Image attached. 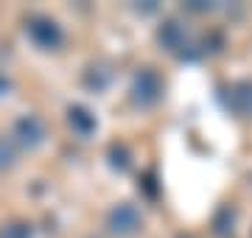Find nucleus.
Instances as JSON below:
<instances>
[{
	"instance_id": "6e6552de",
	"label": "nucleus",
	"mask_w": 252,
	"mask_h": 238,
	"mask_svg": "<svg viewBox=\"0 0 252 238\" xmlns=\"http://www.w3.org/2000/svg\"><path fill=\"white\" fill-rule=\"evenodd\" d=\"M11 163H14V146H11V140L0 138V171L9 168Z\"/></svg>"
},
{
	"instance_id": "0eeeda50",
	"label": "nucleus",
	"mask_w": 252,
	"mask_h": 238,
	"mask_svg": "<svg viewBox=\"0 0 252 238\" xmlns=\"http://www.w3.org/2000/svg\"><path fill=\"white\" fill-rule=\"evenodd\" d=\"M67 120H70L73 132H79L81 138H87L93 129H95V118H93L90 112L84 110V107H70V112H67Z\"/></svg>"
},
{
	"instance_id": "f257e3e1",
	"label": "nucleus",
	"mask_w": 252,
	"mask_h": 238,
	"mask_svg": "<svg viewBox=\"0 0 252 238\" xmlns=\"http://www.w3.org/2000/svg\"><path fill=\"white\" fill-rule=\"evenodd\" d=\"M132 101H135L137 107H152L154 101L162 95V79L154 70H149V67H143L140 73H135V79H132Z\"/></svg>"
},
{
	"instance_id": "7ed1b4c3",
	"label": "nucleus",
	"mask_w": 252,
	"mask_h": 238,
	"mask_svg": "<svg viewBox=\"0 0 252 238\" xmlns=\"http://www.w3.org/2000/svg\"><path fill=\"white\" fill-rule=\"evenodd\" d=\"M140 224H143L140 210H137L135 205H129V202L112 208V213H109V230L115 236H135L137 230H140Z\"/></svg>"
},
{
	"instance_id": "423d86ee",
	"label": "nucleus",
	"mask_w": 252,
	"mask_h": 238,
	"mask_svg": "<svg viewBox=\"0 0 252 238\" xmlns=\"http://www.w3.org/2000/svg\"><path fill=\"white\" fill-rule=\"evenodd\" d=\"M157 39H160L168 51H180V48H185V28H182L177 20H168V23H162L160 26Z\"/></svg>"
},
{
	"instance_id": "1a4fd4ad",
	"label": "nucleus",
	"mask_w": 252,
	"mask_h": 238,
	"mask_svg": "<svg viewBox=\"0 0 252 238\" xmlns=\"http://www.w3.org/2000/svg\"><path fill=\"white\" fill-rule=\"evenodd\" d=\"M0 238H31V230L26 224H9L0 230Z\"/></svg>"
},
{
	"instance_id": "f03ea898",
	"label": "nucleus",
	"mask_w": 252,
	"mask_h": 238,
	"mask_svg": "<svg viewBox=\"0 0 252 238\" xmlns=\"http://www.w3.org/2000/svg\"><path fill=\"white\" fill-rule=\"evenodd\" d=\"M26 31H28V37H31V42L45 48V51H51V48H56L62 42V28L56 26L51 17H31Z\"/></svg>"
},
{
	"instance_id": "9d476101",
	"label": "nucleus",
	"mask_w": 252,
	"mask_h": 238,
	"mask_svg": "<svg viewBox=\"0 0 252 238\" xmlns=\"http://www.w3.org/2000/svg\"><path fill=\"white\" fill-rule=\"evenodd\" d=\"M188 9H190V11H205V9H210V3H202V0H193V3H188Z\"/></svg>"
},
{
	"instance_id": "9b49d317",
	"label": "nucleus",
	"mask_w": 252,
	"mask_h": 238,
	"mask_svg": "<svg viewBox=\"0 0 252 238\" xmlns=\"http://www.w3.org/2000/svg\"><path fill=\"white\" fill-rule=\"evenodd\" d=\"M3 87H9V84H6V82H3V79H0V90H3Z\"/></svg>"
},
{
	"instance_id": "39448f33",
	"label": "nucleus",
	"mask_w": 252,
	"mask_h": 238,
	"mask_svg": "<svg viewBox=\"0 0 252 238\" xmlns=\"http://www.w3.org/2000/svg\"><path fill=\"white\" fill-rule=\"evenodd\" d=\"M227 107L235 112V115H241V118H250L252 115V84L250 82H238L233 84L230 90H227Z\"/></svg>"
},
{
	"instance_id": "20e7f679",
	"label": "nucleus",
	"mask_w": 252,
	"mask_h": 238,
	"mask_svg": "<svg viewBox=\"0 0 252 238\" xmlns=\"http://www.w3.org/2000/svg\"><path fill=\"white\" fill-rule=\"evenodd\" d=\"M14 140H17L23 149H36L42 146L45 140V126L36 115H23V118L14 123Z\"/></svg>"
}]
</instances>
